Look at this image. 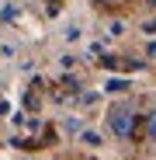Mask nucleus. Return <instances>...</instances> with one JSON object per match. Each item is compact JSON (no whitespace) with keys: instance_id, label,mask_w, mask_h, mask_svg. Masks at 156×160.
I'll list each match as a JSON object with an SVG mask.
<instances>
[{"instance_id":"1","label":"nucleus","mask_w":156,"mask_h":160,"mask_svg":"<svg viewBox=\"0 0 156 160\" xmlns=\"http://www.w3.org/2000/svg\"><path fill=\"white\" fill-rule=\"evenodd\" d=\"M135 122H139V115H135L132 101H115L108 108V129L115 132L118 139H132L135 136Z\"/></svg>"},{"instance_id":"2","label":"nucleus","mask_w":156,"mask_h":160,"mask_svg":"<svg viewBox=\"0 0 156 160\" xmlns=\"http://www.w3.org/2000/svg\"><path fill=\"white\" fill-rule=\"evenodd\" d=\"M142 132H146V139H149V143H156V108L146 112V125H142Z\"/></svg>"}]
</instances>
